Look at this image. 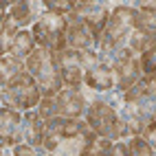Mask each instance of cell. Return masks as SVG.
Segmentation results:
<instances>
[{"label":"cell","instance_id":"52a82bcc","mask_svg":"<svg viewBox=\"0 0 156 156\" xmlns=\"http://www.w3.org/2000/svg\"><path fill=\"white\" fill-rule=\"evenodd\" d=\"M31 33H33L40 48L57 51L59 46L66 44V18L51 11H42Z\"/></svg>","mask_w":156,"mask_h":156},{"label":"cell","instance_id":"30bf717a","mask_svg":"<svg viewBox=\"0 0 156 156\" xmlns=\"http://www.w3.org/2000/svg\"><path fill=\"white\" fill-rule=\"evenodd\" d=\"M119 114H121V119H123V123H126V128H128L130 139L132 136H141L145 132V128L156 121V117L152 114V110L147 108L145 101H126L123 108L119 110Z\"/></svg>","mask_w":156,"mask_h":156},{"label":"cell","instance_id":"ba28073f","mask_svg":"<svg viewBox=\"0 0 156 156\" xmlns=\"http://www.w3.org/2000/svg\"><path fill=\"white\" fill-rule=\"evenodd\" d=\"M101 35H97L92 27L77 11L66 16V44L75 51H99Z\"/></svg>","mask_w":156,"mask_h":156},{"label":"cell","instance_id":"9c48e42d","mask_svg":"<svg viewBox=\"0 0 156 156\" xmlns=\"http://www.w3.org/2000/svg\"><path fill=\"white\" fill-rule=\"evenodd\" d=\"M55 108L57 117L66 119H84L88 110V99L84 95V86H66L64 90L55 97Z\"/></svg>","mask_w":156,"mask_h":156},{"label":"cell","instance_id":"6da1fadb","mask_svg":"<svg viewBox=\"0 0 156 156\" xmlns=\"http://www.w3.org/2000/svg\"><path fill=\"white\" fill-rule=\"evenodd\" d=\"M90 136L92 130L86 123V119L57 117L46 123L44 147L53 156H81Z\"/></svg>","mask_w":156,"mask_h":156},{"label":"cell","instance_id":"4316f807","mask_svg":"<svg viewBox=\"0 0 156 156\" xmlns=\"http://www.w3.org/2000/svg\"><path fill=\"white\" fill-rule=\"evenodd\" d=\"M141 139H143V141L147 143L154 152H156V121H154V123H150V126L145 128V132L141 134Z\"/></svg>","mask_w":156,"mask_h":156},{"label":"cell","instance_id":"7a4b0ae2","mask_svg":"<svg viewBox=\"0 0 156 156\" xmlns=\"http://www.w3.org/2000/svg\"><path fill=\"white\" fill-rule=\"evenodd\" d=\"M136 29V9L130 5H114L108 27L103 29L101 42H99V57L103 62H110L114 53H119L121 48H126L130 33Z\"/></svg>","mask_w":156,"mask_h":156},{"label":"cell","instance_id":"e0dca14e","mask_svg":"<svg viewBox=\"0 0 156 156\" xmlns=\"http://www.w3.org/2000/svg\"><path fill=\"white\" fill-rule=\"evenodd\" d=\"M37 48V42H35V37L33 33H31L29 29H22L18 33V37L13 40V44H11V51H9V55L11 57H18V59H29L31 55H33V51Z\"/></svg>","mask_w":156,"mask_h":156},{"label":"cell","instance_id":"d6986e66","mask_svg":"<svg viewBox=\"0 0 156 156\" xmlns=\"http://www.w3.org/2000/svg\"><path fill=\"white\" fill-rule=\"evenodd\" d=\"M20 31H22V29L11 20V16H9V13L2 16V22H0V53H2V57L9 55L11 44H13V40L18 37Z\"/></svg>","mask_w":156,"mask_h":156},{"label":"cell","instance_id":"4fadbf2b","mask_svg":"<svg viewBox=\"0 0 156 156\" xmlns=\"http://www.w3.org/2000/svg\"><path fill=\"white\" fill-rule=\"evenodd\" d=\"M112 2H97V0H86V2H75V11L92 27L97 35H103V29L108 27V20L112 13Z\"/></svg>","mask_w":156,"mask_h":156},{"label":"cell","instance_id":"7402d4cb","mask_svg":"<svg viewBox=\"0 0 156 156\" xmlns=\"http://www.w3.org/2000/svg\"><path fill=\"white\" fill-rule=\"evenodd\" d=\"M44 11H51V13H57V16H68L75 11V2L73 0H44Z\"/></svg>","mask_w":156,"mask_h":156},{"label":"cell","instance_id":"44dd1931","mask_svg":"<svg viewBox=\"0 0 156 156\" xmlns=\"http://www.w3.org/2000/svg\"><path fill=\"white\" fill-rule=\"evenodd\" d=\"M112 145H114V141H110V139H106V136H99V134L92 132V136H90V141L86 143V147H84V152H81V156H110Z\"/></svg>","mask_w":156,"mask_h":156},{"label":"cell","instance_id":"f1b7e54d","mask_svg":"<svg viewBox=\"0 0 156 156\" xmlns=\"http://www.w3.org/2000/svg\"><path fill=\"white\" fill-rule=\"evenodd\" d=\"M11 156H35V147H31L27 143H20L11 150Z\"/></svg>","mask_w":156,"mask_h":156},{"label":"cell","instance_id":"f546056e","mask_svg":"<svg viewBox=\"0 0 156 156\" xmlns=\"http://www.w3.org/2000/svg\"><path fill=\"white\" fill-rule=\"evenodd\" d=\"M130 7L141 9V11H147V13H154V16H156V2H145V0H141V2H130Z\"/></svg>","mask_w":156,"mask_h":156},{"label":"cell","instance_id":"603a6c76","mask_svg":"<svg viewBox=\"0 0 156 156\" xmlns=\"http://www.w3.org/2000/svg\"><path fill=\"white\" fill-rule=\"evenodd\" d=\"M128 147H130V156H156V152H154L141 136L128 139Z\"/></svg>","mask_w":156,"mask_h":156},{"label":"cell","instance_id":"d4e9b609","mask_svg":"<svg viewBox=\"0 0 156 156\" xmlns=\"http://www.w3.org/2000/svg\"><path fill=\"white\" fill-rule=\"evenodd\" d=\"M132 9H134V7H132ZM136 27L143 29V31H150V33H156V16L136 9Z\"/></svg>","mask_w":156,"mask_h":156},{"label":"cell","instance_id":"7c38bea8","mask_svg":"<svg viewBox=\"0 0 156 156\" xmlns=\"http://www.w3.org/2000/svg\"><path fill=\"white\" fill-rule=\"evenodd\" d=\"M24 143L22 136V112L13 108H2L0 112V145L2 150L16 147V145Z\"/></svg>","mask_w":156,"mask_h":156},{"label":"cell","instance_id":"cb8c5ba5","mask_svg":"<svg viewBox=\"0 0 156 156\" xmlns=\"http://www.w3.org/2000/svg\"><path fill=\"white\" fill-rule=\"evenodd\" d=\"M37 112H40V117H42L46 123L53 121V119H57L55 97H42V101H40V106H37Z\"/></svg>","mask_w":156,"mask_h":156},{"label":"cell","instance_id":"2e32d148","mask_svg":"<svg viewBox=\"0 0 156 156\" xmlns=\"http://www.w3.org/2000/svg\"><path fill=\"white\" fill-rule=\"evenodd\" d=\"M37 9H44V5L42 2H31V0H18V2H11L9 16H11V20L20 29H27L31 24H35L37 18L42 16V11H37Z\"/></svg>","mask_w":156,"mask_h":156},{"label":"cell","instance_id":"1f68e13d","mask_svg":"<svg viewBox=\"0 0 156 156\" xmlns=\"http://www.w3.org/2000/svg\"><path fill=\"white\" fill-rule=\"evenodd\" d=\"M5 156H11V154H5Z\"/></svg>","mask_w":156,"mask_h":156},{"label":"cell","instance_id":"5bb4252c","mask_svg":"<svg viewBox=\"0 0 156 156\" xmlns=\"http://www.w3.org/2000/svg\"><path fill=\"white\" fill-rule=\"evenodd\" d=\"M22 136H24V143L31 145V147H44L46 121L40 117L37 108L22 112Z\"/></svg>","mask_w":156,"mask_h":156},{"label":"cell","instance_id":"9a60e30c","mask_svg":"<svg viewBox=\"0 0 156 156\" xmlns=\"http://www.w3.org/2000/svg\"><path fill=\"white\" fill-rule=\"evenodd\" d=\"M84 86L90 88V90H95V92H108V90H114L112 66L99 57L97 64L92 66L88 73H84Z\"/></svg>","mask_w":156,"mask_h":156},{"label":"cell","instance_id":"5b68a950","mask_svg":"<svg viewBox=\"0 0 156 156\" xmlns=\"http://www.w3.org/2000/svg\"><path fill=\"white\" fill-rule=\"evenodd\" d=\"M84 119L90 126V130L99 134V136H106L110 141H128L130 139L128 128L123 123L119 110H114L112 106H108L103 101H90Z\"/></svg>","mask_w":156,"mask_h":156},{"label":"cell","instance_id":"3957f363","mask_svg":"<svg viewBox=\"0 0 156 156\" xmlns=\"http://www.w3.org/2000/svg\"><path fill=\"white\" fill-rule=\"evenodd\" d=\"M27 70L37 81V88L42 92V97H57L66 88L64 79H62V70L57 66L55 51L37 46L33 51V55L27 59Z\"/></svg>","mask_w":156,"mask_h":156},{"label":"cell","instance_id":"ffe728a7","mask_svg":"<svg viewBox=\"0 0 156 156\" xmlns=\"http://www.w3.org/2000/svg\"><path fill=\"white\" fill-rule=\"evenodd\" d=\"M27 70V62L24 59H18V57H11V55H5L0 59V86L7 84L9 79H13L16 75Z\"/></svg>","mask_w":156,"mask_h":156},{"label":"cell","instance_id":"277c9868","mask_svg":"<svg viewBox=\"0 0 156 156\" xmlns=\"http://www.w3.org/2000/svg\"><path fill=\"white\" fill-rule=\"evenodd\" d=\"M0 99H2V108H13L18 112L35 110L42 101V92L37 88V81L33 79L29 70L16 75L9 79L7 84L0 88Z\"/></svg>","mask_w":156,"mask_h":156},{"label":"cell","instance_id":"484cf974","mask_svg":"<svg viewBox=\"0 0 156 156\" xmlns=\"http://www.w3.org/2000/svg\"><path fill=\"white\" fill-rule=\"evenodd\" d=\"M139 59H141L143 75H147V73H154V70H156V46H154V48H150L147 53H143Z\"/></svg>","mask_w":156,"mask_h":156},{"label":"cell","instance_id":"83f0119b","mask_svg":"<svg viewBox=\"0 0 156 156\" xmlns=\"http://www.w3.org/2000/svg\"><path fill=\"white\" fill-rule=\"evenodd\" d=\"M110 156H130V147H128V141H114Z\"/></svg>","mask_w":156,"mask_h":156},{"label":"cell","instance_id":"8fae6325","mask_svg":"<svg viewBox=\"0 0 156 156\" xmlns=\"http://www.w3.org/2000/svg\"><path fill=\"white\" fill-rule=\"evenodd\" d=\"M57 57V66L62 70V79H64L66 86H84V68H81V57L79 51L70 48L68 44L59 46L55 51Z\"/></svg>","mask_w":156,"mask_h":156},{"label":"cell","instance_id":"ac0fdd59","mask_svg":"<svg viewBox=\"0 0 156 156\" xmlns=\"http://www.w3.org/2000/svg\"><path fill=\"white\" fill-rule=\"evenodd\" d=\"M126 46H130L136 55H143V53H147L150 48L156 46V33H150V31H143V29L136 27V29L130 33Z\"/></svg>","mask_w":156,"mask_h":156},{"label":"cell","instance_id":"8992f818","mask_svg":"<svg viewBox=\"0 0 156 156\" xmlns=\"http://www.w3.org/2000/svg\"><path fill=\"white\" fill-rule=\"evenodd\" d=\"M141 55H136L130 46L121 48L119 53H114L108 64L112 66V75H114V90H119L121 95H126L128 90L143 77V68H141Z\"/></svg>","mask_w":156,"mask_h":156},{"label":"cell","instance_id":"4dcf8cb0","mask_svg":"<svg viewBox=\"0 0 156 156\" xmlns=\"http://www.w3.org/2000/svg\"><path fill=\"white\" fill-rule=\"evenodd\" d=\"M145 103H147V108L152 110V114H154V117H156V97H152V99H147V101H145Z\"/></svg>","mask_w":156,"mask_h":156}]
</instances>
